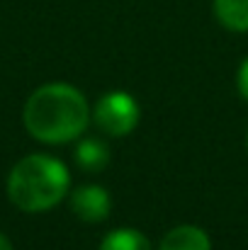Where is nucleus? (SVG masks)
<instances>
[{"instance_id": "obj_2", "label": "nucleus", "mask_w": 248, "mask_h": 250, "mask_svg": "<svg viewBox=\"0 0 248 250\" xmlns=\"http://www.w3.org/2000/svg\"><path fill=\"white\" fill-rule=\"evenodd\" d=\"M68 167L46 153L24 156L7 175V197L20 211L27 214H42L54 209L68 197Z\"/></svg>"}, {"instance_id": "obj_6", "label": "nucleus", "mask_w": 248, "mask_h": 250, "mask_svg": "<svg viewBox=\"0 0 248 250\" xmlns=\"http://www.w3.org/2000/svg\"><path fill=\"white\" fill-rule=\"evenodd\" d=\"M214 17L229 32H248V0H212Z\"/></svg>"}, {"instance_id": "obj_7", "label": "nucleus", "mask_w": 248, "mask_h": 250, "mask_svg": "<svg viewBox=\"0 0 248 250\" xmlns=\"http://www.w3.org/2000/svg\"><path fill=\"white\" fill-rule=\"evenodd\" d=\"M110 158H112L110 146H107L102 139L90 136V139H83L81 144L76 146V163H78L83 170H88V172H100V170H105L107 163H110Z\"/></svg>"}, {"instance_id": "obj_4", "label": "nucleus", "mask_w": 248, "mask_h": 250, "mask_svg": "<svg viewBox=\"0 0 248 250\" xmlns=\"http://www.w3.org/2000/svg\"><path fill=\"white\" fill-rule=\"evenodd\" d=\"M71 211L85 224H100L112 211V197L100 185H81L68 197Z\"/></svg>"}, {"instance_id": "obj_11", "label": "nucleus", "mask_w": 248, "mask_h": 250, "mask_svg": "<svg viewBox=\"0 0 248 250\" xmlns=\"http://www.w3.org/2000/svg\"><path fill=\"white\" fill-rule=\"evenodd\" d=\"M246 144H248V136H246Z\"/></svg>"}, {"instance_id": "obj_1", "label": "nucleus", "mask_w": 248, "mask_h": 250, "mask_svg": "<svg viewBox=\"0 0 248 250\" xmlns=\"http://www.w3.org/2000/svg\"><path fill=\"white\" fill-rule=\"evenodd\" d=\"M92 109L76 85L46 83L37 87L22 109L24 129L42 144H71L88 129Z\"/></svg>"}, {"instance_id": "obj_9", "label": "nucleus", "mask_w": 248, "mask_h": 250, "mask_svg": "<svg viewBox=\"0 0 248 250\" xmlns=\"http://www.w3.org/2000/svg\"><path fill=\"white\" fill-rule=\"evenodd\" d=\"M236 85H239V92L241 97L248 102V56L244 59V63L239 66V76H236Z\"/></svg>"}, {"instance_id": "obj_10", "label": "nucleus", "mask_w": 248, "mask_h": 250, "mask_svg": "<svg viewBox=\"0 0 248 250\" xmlns=\"http://www.w3.org/2000/svg\"><path fill=\"white\" fill-rule=\"evenodd\" d=\"M0 250H12V243L7 241V236L0 233Z\"/></svg>"}, {"instance_id": "obj_3", "label": "nucleus", "mask_w": 248, "mask_h": 250, "mask_svg": "<svg viewBox=\"0 0 248 250\" xmlns=\"http://www.w3.org/2000/svg\"><path fill=\"white\" fill-rule=\"evenodd\" d=\"M92 122L102 134L122 139L132 134L139 124V102L124 90H112L95 102Z\"/></svg>"}, {"instance_id": "obj_8", "label": "nucleus", "mask_w": 248, "mask_h": 250, "mask_svg": "<svg viewBox=\"0 0 248 250\" xmlns=\"http://www.w3.org/2000/svg\"><path fill=\"white\" fill-rule=\"evenodd\" d=\"M100 250H154L151 248V241L136 231V229H117V231H110L102 243Z\"/></svg>"}, {"instance_id": "obj_5", "label": "nucleus", "mask_w": 248, "mask_h": 250, "mask_svg": "<svg viewBox=\"0 0 248 250\" xmlns=\"http://www.w3.org/2000/svg\"><path fill=\"white\" fill-rule=\"evenodd\" d=\"M158 250H212V241L200 226L180 224L161 238Z\"/></svg>"}]
</instances>
